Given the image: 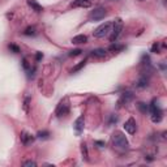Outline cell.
<instances>
[{
    "instance_id": "obj_13",
    "label": "cell",
    "mask_w": 167,
    "mask_h": 167,
    "mask_svg": "<svg viewBox=\"0 0 167 167\" xmlns=\"http://www.w3.org/2000/svg\"><path fill=\"white\" fill-rule=\"evenodd\" d=\"M106 54H107V51H106L105 48H95V50H93L92 52H90V55L94 57H105Z\"/></svg>"
},
{
    "instance_id": "obj_24",
    "label": "cell",
    "mask_w": 167,
    "mask_h": 167,
    "mask_svg": "<svg viewBox=\"0 0 167 167\" xmlns=\"http://www.w3.org/2000/svg\"><path fill=\"white\" fill-rule=\"evenodd\" d=\"M8 47H9V50H11L13 54H19V52H20V47H19V46H16V44L11 43Z\"/></svg>"
},
{
    "instance_id": "obj_29",
    "label": "cell",
    "mask_w": 167,
    "mask_h": 167,
    "mask_svg": "<svg viewBox=\"0 0 167 167\" xmlns=\"http://www.w3.org/2000/svg\"><path fill=\"white\" fill-rule=\"evenodd\" d=\"M95 145H98L99 148H103V146H105V142H102V141H95Z\"/></svg>"
},
{
    "instance_id": "obj_19",
    "label": "cell",
    "mask_w": 167,
    "mask_h": 167,
    "mask_svg": "<svg viewBox=\"0 0 167 167\" xmlns=\"http://www.w3.org/2000/svg\"><path fill=\"white\" fill-rule=\"evenodd\" d=\"M137 107H138V110L141 111L142 114H146V112L149 111V106L145 102H140L138 105H137Z\"/></svg>"
},
{
    "instance_id": "obj_4",
    "label": "cell",
    "mask_w": 167,
    "mask_h": 167,
    "mask_svg": "<svg viewBox=\"0 0 167 167\" xmlns=\"http://www.w3.org/2000/svg\"><path fill=\"white\" fill-rule=\"evenodd\" d=\"M106 16H107V11H106V8L97 7L89 13V20L90 21H101V20L105 19Z\"/></svg>"
},
{
    "instance_id": "obj_7",
    "label": "cell",
    "mask_w": 167,
    "mask_h": 167,
    "mask_svg": "<svg viewBox=\"0 0 167 167\" xmlns=\"http://www.w3.org/2000/svg\"><path fill=\"white\" fill-rule=\"evenodd\" d=\"M84 124H85L84 115H81V116H78L77 119H76L75 124H73L75 132H76V135H77V136H80L81 133H82V130H84Z\"/></svg>"
},
{
    "instance_id": "obj_3",
    "label": "cell",
    "mask_w": 167,
    "mask_h": 167,
    "mask_svg": "<svg viewBox=\"0 0 167 167\" xmlns=\"http://www.w3.org/2000/svg\"><path fill=\"white\" fill-rule=\"evenodd\" d=\"M111 34H110V42L114 43L116 42V39L119 38V35L121 34V30H123V21L121 19H116L114 22H111Z\"/></svg>"
},
{
    "instance_id": "obj_10",
    "label": "cell",
    "mask_w": 167,
    "mask_h": 167,
    "mask_svg": "<svg viewBox=\"0 0 167 167\" xmlns=\"http://www.w3.org/2000/svg\"><path fill=\"white\" fill-rule=\"evenodd\" d=\"M68 112H69V106L64 102H60L56 108V116H63V115H67Z\"/></svg>"
},
{
    "instance_id": "obj_22",
    "label": "cell",
    "mask_w": 167,
    "mask_h": 167,
    "mask_svg": "<svg viewBox=\"0 0 167 167\" xmlns=\"http://www.w3.org/2000/svg\"><path fill=\"white\" fill-rule=\"evenodd\" d=\"M81 52H82L81 48H76V50L69 51V56H78V55H81Z\"/></svg>"
},
{
    "instance_id": "obj_6",
    "label": "cell",
    "mask_w": 167,
    "mask_h": 167,
    "mask_svg": "<svg viewBox=\"0 0 167 167\" xmlns=\"http://www.w3.org/2000/svg\"><path fill=\"white\" fill-rule=\"evenodd\" d=\"M124 129H125L129 135H135L136 130H137V124H136V120L133 119V118H129V119L124 123Z\"/></svg>"
},
{
    "instance_id": "obj_11",
    "label": "cell",
    "mask_w": 167,
    "mask_h": 167,
    "mask_svg": "<svg viewBox=\"0 0 167 167\" xmlns=\"http://www.w3.org/2000/svg\"><path fill=\"white\" fill-rule=\"evenodd\" d=\"M90 5H92V0H76L75 3H72V7H75V8H77V7L87 8Z\"/></svg>"
},
{
    "instance_id": "obj_5",
    "label": "cell",
    "mask_w": 167,
    "mask_h": 167,
    "mask_svg": "<svg viewBox=\"0 0 167 167\" xmlns=\"http://www.w3.org/2000/svg\"><path fill=\"white\" fill-rule=\"evenodd\" d=\"M110 32H111V22H105L95 29L94 37L95 38H105L106 35L110 34Z\"/></svg>"
},
{
    "instance_id": "obj_23",
    "label": "cell",
    "mask_w": 167,
    "mask_h": 167,
    "mask_svg": "<svg viewBox=\"0 0 167 167\" xmlns=\"http://www.w3.org/2000/svg\"><path fill=\"white\" fill-rule=\"evenodd\" d=\"M118 120H119L118 115H114V114H112L111 116H110V120H108V124H110V125H112V124H116Z\"/></svg>"
},
{
    "instance_id": "obj_2",
    "label": "cell",
    "mask_w": 167,
    "mask_h": 167,
    "mask_svg": "<svg viewBox=\"0 0 167 167\" xmlns=\"http://www.w3.org/2000/svg\"><path fill=\"white\" fill-rule=\"evenodd\" d=\"M149 111H150V116H151V121L153 123H159L161 120H162L163 118V111L162 108L159 107V105H158L157 99H153L150 103V106H149Z\"/></svg>"
},
{
    "instance_id": "obj_9",
    "label": "cell",
    "mask_w": 167,
    "mask_h": 167,
    "mask_svg": "<svg viewBox=\"0 0 167 167\" xmlns=\"http://www.w3.org/2000/svg\"><path fill=\"white\" fill-rule=\"evenodd\" d=\"M132 99H133V93H132V92H124V93L120 95L119 106H121V105H127V103H129L130 101H132Z\"/></svg>"
},
{
    "instance_id": "obj_21",
    "label": "cell",
    "mask_w": 167,
    "mask_h": 167,
    "mask_svg": "<svg viewBox=\"0 0 167 167\" xmlns=\"http://www.w3.org/2000/svg\"><path fill=\"white\" fill-rule=\"evenodd\" d=\"M37 137L38 138H48L50 137V132H48V130H39L37 133Z\"/></svg>"
},
{
    "instance_id": "obj_15",
    "label": "cell",
    "mask_w": 167,
    "mask_h": 167,
    "mask_svg": "<svg viewBox=\"0 0 167 167\" xmlns=\"http://www.w3.org/2000/svg\"><path fill=\"white\" fill-rule=\"evenodd\" d=\"M149 85V78L146 76H142V77H140V80L137 81V87L140 89H144V87H146Z\"/></svg>"
},
{
    "instance_id": "obj_8",
    "label": "cell",
    "mask_w": 167,
    "mask_h": 167,
    "mask_svg": "<svg viewBox=\"0 0 167 167\" xmlns=\"http://www.w3.org/2000/svg\"><path fill=\"white\" fill-rule=\"evenodd\" d=\"M20 138H21V144L25 145V146H28V145H30L33 141H34V136L30 135V133H28V132H22V133H21Z\"/></svg>"
},
{
    "instance_id": "obj_25",
    "label": "cell",
    "mask_w": 167,
    "mask_h": 167,
    "mask_svg": "<svg viewBox=\"0 0 167 167\" xmlns=\"http://www.w3.org/2000/svg\"><path fill=\"white\" fill-rule=\"evenodd\" d=\"M151 52L154 54H159V43L158 42H156V43L151 46Z\"/></svg>"
},
{
    "instance_id": "obj_17",
    "label": "cell",
    "mask_w": 167,
    "mask_h": 167,
    "mask_svg": "<svg viewBox=\"0 0 167 167\" xmlns=\"http://www.w3.org/2000/svg\"><path fill=\"white\" fill-rule=\"evenodd\" d=\"M86 63H87V59H84L82 62H80L78 63L76 67H73V68H72V71H71V73H76V72H78V71H81V69L84 68L85 65H86Z\"/></svg>"
},
{
    "instance_id": "obj_20",
    "label": "cell",
    "mask_w": 167,
    "mask_h": 167,
    "mask_svg": "<svg viewBox=\"0 0 167 167\" xmlns=\"http://www.w3.org/2000/svg\"><path fill=\"white\" fill-rule=\"evenodd\" d=\"M81 153H82V156H84L85 159L89 161V153H87V146H86V144H85V142L81 144Z\"/></svg>"
},
{
    "instance_id": "obj_1",
    "label": "cell",
    "mask_w": 167,
    "mask_h": 167,
    "mask_svg": "<svg viewBox=\"0 0 167 167\" xmlns=\"http://www.w3.org/2000/svg\"><path fill=\"white\" fill-rule=\"evenodd\" d=\"M112 145L119 153H124L129 149V142L127 140L125 135L123 132H119V130L112 135Z\"/></svg>"
},
{
    "instance_id": "obj_30",
    "label": "cell",
    "mask_w": 167,
    "mask_h": 167,
    "mask_svg": "<svg viewBox=\"0 0 167 167\" xmlns=\"http://www.w3.org/2000/svg\"><path fill=\"white\" fill-rule=\"evenodd\" d=\"M42 56H43V55H42V52H38V54H37V60H41Z\"/></svg>"
},
{
    "instance_id": "obj_26",
    "label": "cell",
    "mask_w": 167,
    "mask_h": 167,
    "mask_svg": "<svg viewBox=\"0 0 167 167\" xmlns=\"http://www.w3.org/2000/svg\"><path fill=\"white\" fill-rule=\"evenodd\" d=\"M22 67H24L25 71H30V64L28 63V59H26V57H24L22 59Z\"/></svg>"
},
{
    "instance_id": "obj_14",
    "label": "cell",
    "mask_w": 167,
    "mask_h": 167,
    "mask_svg": "<svg viewBox=\"0 0 167 167\" xmlns=\"http://www.w3.org/2000/svg\"><path fill=\"white\" fill-rule=\"evenodd\" d=\"M28 4L30 5V7L33 8V11L37 12V13H41L42 11H43V8H42V5H39L35 0H28Z\"/></svg>"
},
{
    "instance_id": "obj_18",
    "label": "cell",
    "mask_w": 167,
    "mask_h": 167,
    "mask_svg": "<svg viewBox=\"0 0 167 167\" xmlns=\"http://www.w3.org/2000/svg\"><path fill=\"white\" fill-rule=\"evenodd\" d=\"M108 50L112 51V52H119V51L124 50V46H123V44H118L116 42H114V43H112L111 46L108 47Z\"/></svg>"
},
{
    "instance_id": "obj_27",
    "label": "cell",
    "mask_w": 167,
    "mask_h": 167,
    "mask_svg": "<svg viewBox=\"0 0 167 167\" xmlns=\"http://www.w3.org/2000/svg\"><path fill=\"white\" fill-rule=\"evenodd\" d=\"M29 102H30V98H29V97H26V98H25V102H24V108H25L26 112L29 111Z\"/></svg>"
},
{
    "instance_id": "obj_16",
    "label": "cell",
    "mask_w": 167,
    "mask_h": 167,
    "mask_svg": "<svg viewBox=\"0 0 167 167\" xmlns=\"http://www.w3.org/2000/svg\"><path fill=\"white\" fill-rule=\"evenodd\" d=\"M24 35H26V37H34L35 34H37V29H35V26H29V28H26L25 30H24L22 33Z\"/></svg>"
},
{
    "instance_id": "obj_28",
    "label": "cell",
    "mask_w": 167,
    "mask_h": 167,
    "mask_svg": "<svg viewBox=\"0 0 167 167\" xmlns=\"http://www.w3.org/2000/svg\"><path fill=\"white\" fill-rule=\"evenodd\" d=\"M24 166H37V162H34V161H26V162H24Z\"/></svg>"
},
{
    "instance_id": "obj_12",
    "label": "cell",
    "mask_w": 167,
    "mask_h": 167,
    "mask_svg": "<svg viewBox=\"0 0 167 167\" xmlns=\"http://www.w3.org/2000/svg\"><path fill=\"white\" fill-rule=\"evenodd\" d=\"M71 42L73 44H84V43H86V42H87V37H86V35H84V34L76 35V37L72 38Z\"/></svg>"
}]
</instances>
